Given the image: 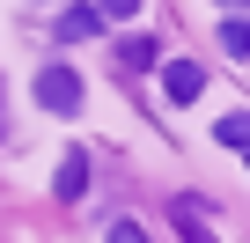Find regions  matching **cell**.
I'll list each match as a JSON object with an SVG mask.
<instances>
[{"label": "cell", "instance_id": "cell-1", "mask_svg": "<svg viewBox=\"0 0 250 243\" xmlns=\"http://www.w3.org/2000/svg\"><path fill=\"white\" fill-rule=\"evenodd\" d=\"M37 103L59 110V118H74V110H81V74H74V66H44V74H37Z\"/></svg>", "mask_w": 250, "mask_h": 243}, {"label": "cell", "instance_id": "cell-2", "mask_svg": "<svg viewBox=\"0 0 250 243\" xmlns=\"http://www.w3.org/2000/svg\"><path fill=\"white\" fill-rule=\"evenodd\" d=\"M199 88H206V74H199L191 59H169V66H162V96H169V103H199Z\"/></svg>", "mask_w": 250, "mask_h": 243}, {"label": "cell", "instance_id": "cell-3", "mask_svg": "<svg viewBox=\"0 0 250 243\" xmlns=\"http://www.w3.org/2000/svg\"><path fill=\"white\" fill-rule=\"evenodd\" d=\"M52 192H59V199H81V192H88V155H81V148H66V155H59Z\"/></svg>", "mask_w": 250, "mask_h": 243}, {"label": "cell", "instance_id": "cell-4", "mask_svg": "<svg viewBox=\"0 0 250 243\" xmlns=\"http://www.w3.org/2000/svg\"><path fill=\"white\" fill-rule=\"evenodd\" d=\"M96 30H103V15L88 8V0H74V8L59 15V37H66V44H81V37H96Z\"/></svg>", "mask_w": 250, "mask_h": 243}, {"label": "cell", "instance_id": "cell-5", "mask_svg": "<svg viewBox=\"0 0 250 243\" xmlns=\"http://www.w3.org/2000/svg\"><path fill=\"white\" fill-rule=\"evenodd\" d=\"M213 140H221V148H235V155L250 148V110H243V103H235V110L221 118V126H213Z\"/></svg>", "mask_w": 250, "mask_h": 243}, {"label": "cell", "instance_id": "cell-6", "mask_svg": "<svg viewBox=\"0 0 250 243\" xmlns=\"http://www.w3.org/2000/svg\"><path fill=\"white\" fill-rule=\"evenodd\" d=\"M221 52H228L235 66L250 59V22H243V15H228V22H221Z\"/></svg>", "mask_w": 250, "mask_h": 243}, {"label": "cell", "instance_id": "cell-7", "mask_svg": "<svg viewBox=\"0 0 250 243\" xmlns=\"http://www.w3.org/2000/svg\"><path fill=\"white\" fill-rule=\"evenodd\" d=\"M177 228H184V243H213V228L199 221V206H177Z\"/></svg>", "mask_w": 250, "mask_h": 243}, {"label": "cell", "instance_id": "cell-8", "mask_svg": "<svg viewBox=\"0 0 250 243\" xmlns=\"http://www.w3.org/2000/svg\"><path fill=\"white\" fill-rule=\"evenodd\" d=\"M88 8H96L103 22H110V15H118V22H133V15H140V0H88Z\"/></svg>", "mask_w": 250, "mask_h": 243}, {"label": "cell", "instance_id": "cell-9", "mask_svg": "<svg viewBox=\"0 0 250 243\" xmlns=\"http://www.w3.org/2000/svg\"><path fill=\"white\" fill-rule=\"evenodd\" d=\"M125 66H155V44L147 37H125Z\"/></svg>", "mask_w": 250, "mask_h": 243}, {"label": "cell", "instance_id": "cell-10", "mask_svg": "<svg viewBox=\"0 0 250 243\" xmlns=\"http://www.w3.org/2000/svg\"><path fill=\"white\" fill-rule=\"evenodd\" d=\"M110 243H147V228H140V221H118V228H110Z\"/></svg>", "mask_w": 250, "mask_h": 243}, {"label": "cell", "instance_id": "cell-11", "mask_svg": "<svg viewBox=\"0 0 250 243\" xmlns=\"http://www.w3.org/2000/svg\"><path fill=\"white\" fill-rule=\"evenodd\" d=\"M221 8H235V15H243V0H221Z\"/></svg>", "mask_w": 250, "mask_h": 243}]
</instances>
